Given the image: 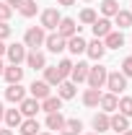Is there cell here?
Wrapping results in <instances>:
<instances>
[{
  "instance_id": "45",
  "label": "cell",
  "mask_w": 132,
  "mask_h": 135,
  "mask_svg": "<svg viewBox=\"0 0 132 135\" xmlns=\"http://www.w3.org/2000/svg\"><path fill=\"white\" fill-rule=\"evenodd\" d=\"M39 135H52V133H39Z\"/></svg>"
},
{
  "instance_id": "38",
  "label": "cell",
  "mask_w": 132,
  "mask_h": 135,
  "mask_svg": "<svg viewBox=\"0 0 132 135\" xmlns=\"http://www.w3.org/2000/svg\"><path fill=\"white\" fill-rule=\"evenodd\" d=\"M5 3H8V5L16 11V8H21V3H23V0H5Z\"/></svg>"
},
{
  "instance_id": "20",
  "label": "cell",
  "mask_w": 132,
  "mask_h": 135,
  "mask_svg": "<svg viewBox=\"0 0 132 135\" xmlns=\"http://www.w3.org/2000/svg\"><path fill=\"white\" fill-rule=\"evenodd\" d=\"M39 104H42V112H47V114L62 109V99H60V96H47V99H42Z\"/></svg>"
},
{
  "instance_id": "17",
  "label": "cell",
  "mask_w": 132,
  "mask_h": 135,
  "mask_svg": "<svg viewBox=\"0 0 132 135\" xmlns=\"http://www.w3.org/2000/svg\"><path fill=\"white\" fill-rule=\"evenodd\" d=\"M85 47H88V42L83 39L80 34H75V36L67 39V47H65V50H70L73 55H85Z\"/></svg>"
},
{
  "instance_id": "28",
  "label": "cell",
  "mask_w": 132,
  "mask_h": 135,
  "mask_svg": "<svg viewBox=\"0 0 132 135\" xmlns=\"http://www.w3.org/2000/svg\"><path fill=\"white\" fill-rule=\"evenodd\" d=\"M114 23L119 26V31H122V29H130L132 26V11H122V8H119V13L114 16Z\"/></svg>"
},
{
  "instance_id": "37",
  "label": "cell",
  "mask_w": 132,
  "mask_h": 135,
  "mask_svg": "<svg viewBox=\"0 0 132 135\" xmlns=\"http://www.w3.org/2000/svg\"><path fill=\"white\" fill-rule=\"evenodd\" d=\"M11 34H13V29L8 26V21H0V39H8Z\"/></svg>"
},
{
  "instance_id": "7",
  "label": "cell",
  "mask_w": 132,
  "mask_h": 135,
  "mask_svg": "<svg viewBox=\"0 0 132 135\" xmlns=\"http://www.w3.org/2000/svg\"><path fill=\"white\" fill-rule=\"evenodd\" d=\"M23 62L31 68V70H44V68H47V57H44V52L31 50V52H26V60H23Z\"/></svg>"
},
{
  "instance_id": "24",
  "label": "cell",
  "mask_w": 132,
  "mask_h": 135,
  "mask_svg": "<svg viewBox=\"0 0 132 135\" xmlns=\"http://www.w3.org/2000/svg\"><path fill=\"white\" fill-rule=\"evenodd\" d=\"M5 125H8V127H11V130H16L18 125H21V122H23V114H21V112H18V109H5Z\"/></svg>"
},
{
  "instance_id": "25",
  "label": "cell",
  "mask_w": 132,
  "mask_h": 135,
  "mask_svg": "<svg viewBox=\"0 0 132 135\" xmlns=\"http://www.w3.org/2000/svg\"><path fill=\"white\" fill-rule=\"evenodd\" d=\"M44 81H47L49 86H60V83H62V75H60L57 65H47V68H44Z\"/></svg>"
},
{
  "instance_id": "30",
  "label": "cell",
  "mask_w": 132,
  "mask_h": 135,
  "mask_svg": "<svg viewBox=\"0 0 132 135\" xmlns=\"http://www.w3.org/2000/svg\"><path fill=\"white\" fill-rule=\"evenodd\" d=\"M62 125H65L62 112H49V114H47V127H49V130H60Z\"/></svg>"
},
{
  "instance_id": "11",
  "label": "cell",
  "mask_w": 132,
  "mask_h": 135,
  "mask_svg": "<svg viewBox=\"0 0 132 135\" xmlns=\"http://www.w3.org/2000/svg\"><path fill=\"white\" fill-rule=\"evenodd\" d=\"M91 31H93V36H96V39H104L106 34L114 31V29H111V21H109V18L101 16V18H96V21L91 23Z\"/></svg>"
},
{
  "instance_id": "8",
  "label": "cell",
  "mask_w": 132,
  "mask_h": 135,
  "mask_svg": "<svg viewBox=\"0 0 132 135\" xmlns=\"http://www.w3.org/2000/svg\"><path fill=\"white\" fill-rule=\"evenodd\" d=\"M44 47H47L52 55H57V52H62V50L67 47V39H62L57 31H54V34H47V39H44Z\"/></svg>"
},
{
  "instance_id": "2",
  "label": "cell",
  "mask_w": 132,
  "mask_h": 135,
  "mask_svg": "<svg viewBox=\"0 0 132 135\" xmlns=\"http://www.w3.org/2000/svg\"><path fill=\"white\" fill-rule=\"evenodd\" d=\"M104 86L109 88V94H116V96H119L122 91H127V78H124L119 70H111V73L106 75V83Z\"/></svg>"
},
{
  "instance_id": "22",
  "label": "cell",
  "mask_w": 132,
  "mask_h": 135,
  "mask_svg": "<svg viewBox=\"0 0 132 135\" xmlns=\"http://www.w3.org/2000/svg\"><path fill=\"white\" fill-rule=\"evenodd\" d=\"M83 122L80 119H65V125L60 127V135H80Z\"/></svg>"
},
{
  "instance_id": "33",
  "label": "cell",
  "mask_w": 132,
  "mask_h": 135,
  "mask_svg": "<svg viewBox=\"0 0 132 135\" xmlns=\"http://www.w3.org/2000/svg\"><path fill=\"white\" fill-rule=\"evenodd\" d=\"M78 18H80V23H88V26H91V23H93L99 16H96V11H93V8H83Z\"/></svg>"
},
{
  "instance_id": "13",
  "label": "cell",
  "mask_w": 132,
  "mask_h": 135,
  "mask_svg": "<svg viewBox=\"0 0 132 135\" xmlns=\"http://www.w3.org/2000/svg\"><path fill=\"white\" fill-rule=\"evenodd\" d=\"M5 99L13 101V104H21V101L26 99V88H23L21 83H11L8 88H5Z\"/></svg>"
},
{
  "instance_id": "27",
  "label": "cell",
  "mask_w": 132,
  "mask_h": 135,
  "mask_svg": "<svg viewBox=\"0 0 132 135\" xmlns=\"http://www.w3.org/2000/svg\"><path fill=\"white\" fill-rule=\"evenodd\" d=\"M91 125H93L96 135H99V133H106V130H109V114H106V112H99V114L93 117V122H91Z\"/></svg>"
},
{
  "instance_id": "10",
  "label": "cell",
  "mask_w": 132,
  "mask_h": 135,
  "mask_svg": "<svg viewBox=\"0 0 132 135\" xmlns=\"http://www.w3.org/2000/svg\"><path fill=\"white\" fill-rule=\"evenodd\" d=\"M42 109V104L34 99V96H26V99L18 104V112L23 114V117H36V112Z\"/></svg>"
},
{
  "instance_id": "14",
  "label": "cell",
  "mask_w": 132,
  "mask_h": 135,
  "mask_svg": "<svg viewBox=\"0 0 132 135\" xmlns=\"http://www.w3.org/2000/svg\"><path fill=\"white\" fill-rule=\"evenodd\" d=\"M3 78L8 81V86H11V83H21V81H23V68H21V65H5Z\"/></svg>"
},
{
  "instance_id": "42",
  "label": "cell",
  "mask_w": 132,
  "mask_h": 135,
  "mask_svg": "<svg viewBox=\"0 0 132 135\" xmlns=\"http://www.w3.org/2000/svg\"><path fill=\"white\" fill-rule=\"evenodd\" d=\"M5 117V107H3V101H0V119Z\"/></svg>"
},
{
  "instance_id": "43",
  "label": "cell",
  "mask_w": 132,
  "mask_h": 135,
  "mask_svg": "<svg viewBox=\"0 0 132 135\" xmlns=\"http://www.w3.org/2000/svg\"><path fill=\"white\" fill-rule=\"evenodd\" d=\"M3 70H5V65H3V60H0V75H3Z\"/></svg>"
},
{
  "instance_id": "46",
  "label": "cell",
  "mask_w": 132,
  "mask_h": 135,
  "mask_svg": "<svg viewBox=\"0 0 132 135\" xmlns=\"http://www.w3.org/2000/svg\"><path fill=\"white\" fill-rule=\"evenodd\" d=\"M88 135H93V133H88Z\"/></svg>"
},
{
  "instance_id": "21",
  "label": "cell",
  "mask_w": 132,
  "mask_h": 135,
  "mask_svg": "<svg viewBox=\"0 0 132 135\" xmlns=\"http://www.w3.org/2000/svg\"><path fill=\"white\" fill-rule=\"evenodd\" d=\"M116 94H101V101H99V107L106 112V114H111V112H116Z\"/></svg>"
},
{
  "instance_id": "16",
  "label": "cell",
  "mask_w": 132,
  "mask_h": 135,
  "mask_svg": "<svg viewBox=\"0 0 132 135\" xmlns=\"http://www.w3.org/2000/svg\"><path fill=\"white\" fill-rule=\"evenodd\" d=\"M104 47H106V50H122V47H124L122 31H109L106 36H104Z\"/></svg>"
},
{
  "instance_id": "29",
  "label": "cell",
  "mask_w": 132,
  "mask_h": 135,
  "mask_svg": "<svg viewBox=\"0 0 132 135\" xmlns=\"http://www.w3.org/2000/svg\"><path fill=\"white\" fill-rule=\"evenodd\" d=\"M101 13H104V18H114L119 13V3L116 0H101Z\"/></svg>"
},
{
  "instance_id": "26",
  "label": "cell",
  "mask_w": 132,
  "mask_h": 135,
  "mask_svg": "<svg viewBox=\"0 0 132 135\" xmlns=\"http://www.w3.org/2000/svg\"><path fill=\"white\" fill-rule=\"evenodd\" d=\"M57 96L62 101L73 99V96H75V83H73V81H62V83L57 86Z\"/></svg>"
},
{
  "instance_id": "4",
  "label": "cell",
  "mask_w": 132,
  "mask_h": 135,
  "mask_svg": "<svg viewBox=\"0 0 132 135\" xmlns=\"http://www.w3.org/2000/svg\"><path fill=\"white\" fill-rule=\"evenodd\" d=\"M60 21H62V16H60L57 8H47V11H42V29H44V31H54Z\"/></svg>"
},
{
  "instance_id": "9",
  "label": "cell",
  "mask_w": 132,
  "mask_h": 135,
  "mask_svg": "<svg viewBox=\"0 0 132 135\" xmlns=\"http://www.w3.org/2000/svg\"><path fill=\"white\" fill-rule=\"evenodd\" d=\"M29 91H31V96L36 101H42V99H47V96H52V86L47 83V81H34L31 86H29Z\"/></svg>"
},
{
  "instance_id": "6",
  "label": "cell",
  "mask_w": 132,
  "mask_h": 135,
  "mask_svg": "<svg viewBox=\"0 0 132 135\" xmlns=\"http://www.w3.org/2000/svg\"><path fill=\"white\" fill-rule=\"evenodd\" d=\"M5 57L11 60V65H21L23 60H26V44H8V50H5Z\"/></svg>"
},
{
  "instance_id": "41",
  "label": "cell",
  "mask_w": 132,
  "mask_h": 135,
  "mask_svg": "<svg viewBox=\"0 0 132 135\" xmlns=\"http://www.w3.org/2000/svg\"><path fill=\"white\" fill-rule=\"evenodd\" d=\"M0 135H16V133H13L11 127H5V130H0Z\"/></svg>"
},
{
  "instance_id": "23",
  "label": "cell",
  "mask_w": 132,
  "mask_h": 135,
  "mask_svg": "<svg viewBox=\"0 0 132 135\" xmlns=\"http://www.w3.org/2000/svg\"><path fill=\"white\" fill-rule=\"evenodd\" d=\"M101 101V88H85L83 91V104L85 107H99Z\"/></svg>"
},
{
  "instance_id": "39",
  "label": "cell",
  "mask_w": 132,
  "mask_h": 135,
  "mask_svg": "<svg viewBox=\"0 0 132 135\" xmlns=\"http://www.w3.org/2000/svg\"><path fill=\"white\" fill-rule=\"evenodd\" d=\"M5 50H8V44H5V42H3V39H0V57H3V55H5Z\"/></svg>"
},
{
  "instance_id": "31",
  "label": "cell",
  "mask_w": 132,
  "mask_h": 135,
  "mask_svg": "<svg viewBox=\"0 0 132 135\" xmlns=\"http://www.w3.org/2000/svg\"><path fill=\"white\" fill-rule=\"evenodd\" d=\"M116 112L124 114V117L130 119L132 117V96H122V99L116 101Z\"/></svg>"
},
{
  "instance_id": "35",
  "label": "cell",
  "mask_w": 132,
  "mask_h": 135,
  "mask_svg": "<svg viewBox=\"0 0 132 135\" xmlns=\"http://www.w3.org/2000/svg\"><path fill=\"white\" fill-rule=\"evenodd\" d=\"M119 73H122L124 78H132V55L122 60V70H119Z\"/></svg>"
},
{
  "instance_id": "34",
  "label": "cell",
  "mask_w": 132,
  "mask_h": 135,
  "mask_svg": "<svg viewBox=\"0 0 132 135\" xmlns=\"http://www.w3.org/2000/svg\"><path fill=\"white\" fill-rule=\"evenodd\" d=\"M57 70H60V75H62V81H65L67 75H70V70H73V62H70V60H60Z\"/></svg>"
},
{
  "instance_id": "19",
  "label": "cell",
  "mask_w": 132,
  "mask_h": 135,
  "mask_svg": "<svg viewBox=\"0 0 132 135\" xmlns=\"http://www.w3.org/2000/svg\"><path fill=\"white\" fill-rule=\"evenodd\" d=\"M18 133L21 135H39V122H36V117H26L18 125Z\"/></svg>"
},
{
  "instance_id": "5",
  "label": "cell",
  "mask_w": 132,
  "mask_h": 135,
  "mask_svg": "<svg viewBox=\"0 0 132 135\" xmlns=\"http://www.w3.org/2000/svg\"><path fill=\"white\" fill-rule=\"evenodd\" d=\"M54 31L60 34L62 39H70V36H75V34H80V26L75 23V18H62L60 23H57V29Z\"/></svg>"
},
{
  "instance_id": "36",
  "label": "cell",
  "mask_w": 132,
  "mask_h": 135,
  "mask_svg": "<svg viewBox=\"0 0 132 135\" xmlns=\"http://www.w3.org/2000/svg\"><path fill=\"white\" fill-rule=\"evenodd\" d=\"M11 13H13V8H11L8 3H0V21H8Z\"/></svg>"
},
{
  "instance_id": "1",
  "label": "cell",
  "mask_w": 132,
  "mask_h": 135,
  "mask_svg": "<svg viewBox=\"0 0 132 135\" xmlns=\"http://www.w3.org/2000/svg\"><path fill=\"white\" fill-rule=\"evenodd\" d=\"M44 39H47V34H44L42 26H31V29H26V34H23V44L31 47V50L44 47Z\"/></svg>"
},
{
  "instance_id": "32",
  "label": "cell",
  "mask_w": 132,
  "mask_h": 135,
  "mask_svg": "<svg viewBox=\"0 0 132 135\" xmlns=\"http://www.w3.org/2000/svg\"><path fill=\"white\" fill-rule=\"evenodd\" d=\"M18 11H21V16H23V18H31V16H36V0H23Z\"/></svg>"
},
{
  "instance_id": "3",
  "label": "cell",
  "mask_w": 132,
  "mask_h": 135,
  "mask_svg": "<svg viewBox=\"0 0 132 135\" xmlns=\"http://www.w3.org/2000/svg\"><path fill=\"white\" fill-rule=\"evenodd\" d=\"M106 75H109V70L101 65H93L91 70H88V88H104V83H106Z\"/></svg>"
},
{
  "instance_id": "40",
  "label": "cell",
  "mask_w": 132,
  "mask_h": 135,
  "mask_svg": "<svg viewBox=\"0 0 132 135\" xmlns=\"http://www.w3.org/2000/svg\"><path fill=\"white\" fill-rule=\"evenodd\" d=\"M75 0H57V5H73Z\"/></svg>"
},
{
  "instance_id": "12",
  "label": "cell",
  "mask_w": 132,
  "mask_h": 135,
  "mask_svg": "<svg viewBox=\"0 0 132 135\" xmlns=\"http://www.w3.org/2000/svg\"><path fill=\"white\" fill-rule=\"evenodd\" d=\"M85 55H88L91 60H96V62H99L101 57L106 55V47H104V39H96V36H93V42H88V47H85Z\"/></svg>"
},
{
  "instance_id": "18",
  "label": "cell",
  "mask_w": 132,
  "mask_h": 135,
  "mask_svg": "<svg viewBox=\"0 0 132 135\" xmlns=\"http://www.w3.org/2000/svg\"><path fill=\"white\" fill-rule=\"evenodd\" d=\"M109 130H116V133L130 130V119L124 117V114H111L109 117Z\"/></svg>"
},
{
  "instance_id": "15",
  "label": "cell",
  "mask_w": 132,
  "mask_h": 135,
  "mask_svg": "<svg viewBox=\"0 0 132 135\" xmlns=\"http://www.w3.org/2000/svg\"><path fill=\"white\" fill-rule=\"evenodd\" d=\"M88 70H91L88 62H75L73 70H70V81H73V83H83V81L88 78Z\"/></svg>"
},
{
  "instance_id": "44",
  "label": "cell",
  "mask_w": 132,
  "mask_h": 135,
  "mask_svg": "<svg viewBox=\"0 0 132 135\" xmlns=\"http://www.w3.org/2000/svg\"><path fill=\"white\" fill-rule=\"evenodd\" d=\"M122 135H132V130H124V133H122Z\"/></svg>"
}]
</instances>
